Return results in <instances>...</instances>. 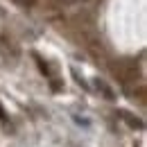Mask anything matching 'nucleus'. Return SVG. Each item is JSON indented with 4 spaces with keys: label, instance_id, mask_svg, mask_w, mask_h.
Masks as SVG:
<instances>
[{
    "label": "nucleus",
    "instance_id": "nucleus-1",
    "mask_svg": "<svg viewBox=\"0 0 147 147\" xmlns=\"http://www.w3.org/2000/svg\"><path fill=\"white\" fill-rule=\"evenodd\" d=\"M120 115H122V118H125V120H127V122H129V127H136V129H140V127H143V122H140L138 118H134V115H129L127 111H122Z\"/></svg>",
    "mask_w": 147,
    "mask_h": 147
},
{
    "label": "nucleus",
    "instance_id": "nucleus-2",
    "mask_svg": "<svg viewBox=\"0 0 147 147\" xmlns=\"http://www.w3.org/2000/svg\"><path fill=\"white\" fill-rule=\"evenodd\" d=\"M97 88H100V91L104 93V95H107L109 100H113V93H111V88L107 86V84H104V82H100V79H97Z\"/></svg>",
    "mask_w": 147,
    "mask_h": 147
},
{
    "label": "nucleus",
    "instance_id": "nucleus-3",
    "mask_svg": "<svg viewBox=\"0 0 147 147\" xmlns=\"http://www.w3.org/2000/svg\"><path fill=\"white\" fill-rule=\"evenodd\" d=\"M14 2H16V5H20V7H32L36 0H14Z\"/></svg>",
    "mask_w": 147,
    "mask_h": 147
}]
</instances>
